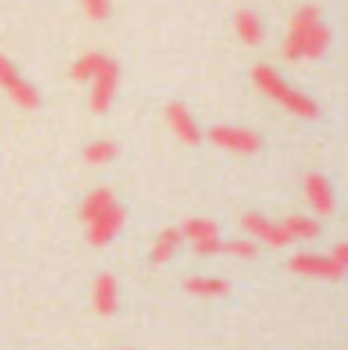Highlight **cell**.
<instances>
[{
  "instance_id": "7402d4cb",
  "label": "cell",
  "mask_w": 348,
  "mask_h": 350,
  "mask_svg": "<svg viewBox=\"0 0 348 350\" xmlns=\"http://www.w3.org/2000/svg\"><path fill=\"white\" fill-rule=\"evenodd\" d=\"M199 256H214V253H223V244L220 241H205V244H192Z\"/></svg>"
},
{
  "instance_id": "5b68a950",
  "label": "cell",
  "mask_w": 348,
  "mask_h": 350,
  "mask_svg": "<svg viewBox=\"0 0 348 350\" xmlns=\"http://www.w3.org/2000/svg\"><path fill=\"white\" fill-rule=\"evenodd\" d=\"M208 137L214 140L217 146H223V150L229 152H260V146H263V140H260L257 131H247V128H238V125H214L208 131Z\"/></svg>"
},
{
  "instance_id": "ac0fdd59",
  "label": "cell",
  "mask_w": 348,
  "mask_h": 350,
  "mask_svg": "<svg viewBox=\"0 0 348 350\" xmlns=\"http://www.w3.org/2000/svg\"><path fill=\"white\" fill-rule=\"evenodd\" d=\"M116 144L113 140H95V144H89L86 146V152H83V159L89 161V165H107V161H113L116 159Z\"/></svg>"
},
{
  "instance_id": "2e32d148",
  "label": "cell",
  "mask_w": 348,
  "mask_h": 350,
  "mask_svg": "<svg viewBox=\"0 0 348 350\" xmlns=\"http://www.w3.org/2000/svg\"><path fill=\"white\" fill-rule=\"evenodd\" d=\"M184 238H190L192 244H205V241H220V228L211 219H186L180 228Z\"/></svg>"
},
{
  "instance_id": "44dd1931",
  "label": "cell",
  "mask_w": 348,
  "mask_h": 350,
  "mask_svg": "<svg viewBox=\"0 0 348 350\" xmlns=\"http://www.w3.org/2000/svg\"><path fill=\"white\" fill-rule=\"evenodd\" d=\"M86 6V16L95 18V22H104L110 16V0H83Z\"/></svg>"
},
{
  "instance_id": "9a60e30c",
  "label": "cell",
  "mask_w": 348,
  "mask_h": 350,
  "mask_svg": "<svg viewBox=\"0 0 348 350\" xmlns=\"http://www.w3.org/2000/svg\"><path fill=\"white\" fill-rule=\"evenodd\" d=\"M287 234H290V241H314L321 238V223L318 219H309V217H290L281 223Z\"/></svg>"
},
{
  "instance_id": "30bf717a",
  "label": "cell",
  "mask_w": 348,
  "mask_h": 350,
  "mask_svg": "<svg viewBox=\"0 0 348 350\" xmlns=\"http://www.w3.org/2000/svg\"><path fill=\"white\" fill-rule=\"evenodd\" d=\"M165 116H169V125L171 131L177 134L184 144H199L202 140V131H199L196 119H192V113L186 110V104H169V110H165Z\"/></svg>"
},
{
  "instance_id": "603a6c76",
  "label": "cell",
  "mask_w": 348,
  "mask_h": 350,
  "mask_svg": "<svg viewBox=\"0 0 348 350\" xmlns=\"http://www.w3.org/2000/svg\"><path fill=\"white\" fill-rule=\"evenodd\" d=\"M330 259H333V262H336V265H343V268H348V244H336V247H333Z\"/></svg>"
},
{
  "instance_id": "ffe728a7",
  "label": "cell",
  "mask_w": 348,
  "mask_h": 350,
  "mask_svg": "<svg viewBox=\"0 0 348 350\" xmlns=\"http://www.w3.org/2000/svg\"><path fill=\"white\" fill-rule=\"evenodd\" d=\"M223 253H229V256H238V259H257V244L253 241H226L223 244Z\"/></svg>"
},
{
  "instance_id": "5bb4252c",
  "label": "cell",
  "mask_w": 348,
  "mask_h": 350,
  "mask_svg": "<svg viewBox=\"0 0 348 350\" xmlns=\"http://www.w3.org/2000/svg\"><path fill=\"white\" fill-rule=\"evenodd\" d=\"M116 204V198H113V192L110 189H95V192H89L86 195V201H83V207H79V217L86 219V223H92L95 217H101V213L107 211V207H113Z\"/></svg>"
},
{
  "instance_id": "ba28073f",
  "label": "cell",
  "mask_w": 348,
  "mask_h": 350,
  "mask_svg": "<svg viewBox=\"0 0 348 350\" xmlns=\"http://www.w3.org/2000/svg\"><path fill=\"white\" fill-rule=\"evenodd\" d=\"M306 195H309V204L314 207L318 217H333L336 213V192H333V183L324 174H309L306 177Z\"/></svg>"
},
{
  "instance_id": "8992f818",
  "label": "cell",
  "mask_w": 348,
  "mask_h": 350,
  "mask_svg": "<svg viewBox=\"0 0 348 350\" xmlns=\"http://www.w3.org/2000/svg\"><path fill=\"white\" fill-rule=\"evenodd\" d=\"M290 271L293 274H303V278H324V280H339L345 274L343 265L330 259V256H321V253H299L290 259Z\"/></svg>"
},
{
  "instance_id": "277c9868",
  "label": "cell",
  "mask_w": 348,
  "mask_h": 350,
  "mask_svg": "<svg viewBox=\"0 0 348 350\" xmlns=\"http://www.w3.org/2000/svg\"><path fill=\"white\" fill-rule=\"evenodd\" d=\"M116 85H119V64L113 62V58H101V64H98L95 77H92V110L95 113H107L113 104V98H116Z\"/></svg>"
},
{
  "instance_id": "7a4b0ae2",
  "label": "cell",
  "mask_w": 348,
  "mask_h": 350,
  "mask_svg": "<svg viewBox=\"0 0 348 350\" xmlns=\"http://www.w3.org/2000/svg\"><path fill=\"white\" fill-rule=\"evenodd\" d=\"M253 83H257V89L263 92V95H269V98H275L278 104H284L293 116L318 119V104H314L309 95H303L299 89H290V85L281 79V73L275 70V67L257 64L253 67Z\"/></svg>"
},
{
  "instance_id": "4fadbf2b",
  "label": "cell",
  "mask_w": 348,
  "mask_h": 350,
  "mask_svg": "<svg viewBox=\"0 0 348 350\" xmlns=\"http://www.w3.org/2000/svg\"><path fill=\"white\" fill-rule=\"evenodd\" d=\"M236 33L245 46H260L263 43V22H260L257 12L251 10H242L236 16Z\"/></svg>"
},
{
  "instance_id": "3957f363",
  "label": "cell",
  "mask_w": 348,
  "mask_h": 350,
  "mask_svg": "<svg viewBox=\"0 0 348 350\" xmlns=\"http://www.w3.org/2000/svg\"><path fill=\"white\" fill-rule=\"evenodd\" d=\"M0 89L16 100L18 107H25V110H37L40 107V92L16 70V64L6 55H0Z\"/></svg>"
},
{
  "instance_id": "e0dca14e",
  "label": "cell",
  "mask_w": 348,
  "mask_h": 350,
  "mask_svg": "<svg viewBox=\"0 0 348 350\" xmlns=\"http://www.w3.org/2000/svg\"><path fill=\"white\" fill-rule=\"evenodd\" d=\"M186 293L202 295V299H217V295L229 293V284L220 278H190L186 280Z\"/></svg>"
},
{
  "instance_id": "8fae6325",
  "label": "cell",
  "mask_w": 348,
  "mask_h": 350,
  "mask_svg": "<svg viewBox=\"0 0 348 350\" xmlns=\"http://www.w3.org/2000/svg\"><path fill=\"white\" fill-rule=\"evenodd\" d=\"M116 278L113 274H98L95 286H92V305H95L98 314H104V317H110L113 311H116Z\"/></svg>"
},
{
  "instance_id": "7c38bea8",
  "label": "cell",
  "mask_w": 348,
  "mask_h": 350,
  "mask_svg": "<svg viewBox=\"0 0 348 350\" xmlns=\"http://www.w3.org/2000/svg\"><path fill=\"white\" fill-rule=\"evenodd\" d=\"M180 244H184L180 228H162V232H159V238H156V244H153L150 259L156 262V265H165V262H169L171 256L180 250Z\"/></svg>"
},
{
  "instance_id": "6da1fadb",
  "label": "cell",
  "mask_w": 348,
  "mask_h": 350,
  "mask_svg": "<svg viewBox=\"0 0 348 350\" xmlns=\"http://www.w3.org/2000/svg\"><path fill=\"white\" fill-rule=\"evenodd\" d=\"M333 43V31L321 18V6L309 3L299 6L290 18V31L284 40V58L297 62V58H324V52Z\"/></svg>"
},
{
  "instance_id": "9c48e42d",
  "label": "cell",
  "mask_w": 348,
  "mask_h": 350,
  "mask_svg": "<svg viewBox=\"0 0 348 350\" xmlns=\"http://www.w3.org/2000/svg\"><path fill=\"white\" fill-rule=\"evenodd\" d=\"M242 226H245V232H247V234H253V238L266 241V244L275 247V250H281V247H287V244H293L290 234H287L284 228L275 226V223H269V219L260 217V213H245Z\"/></svg>"
},
{
  "instance_id": "52a82bcc",
  "label": "cell",
  "mask_w": 348,
  "mask_h": 350,
  "mask_svg": "<svg viewBox=\"0 0 348 350\" xmlns=\"http://www.w3.org/2000/svg\"><path fill=\"white\" fill-rule=\"evenodd\" d=\"M123 226H125V211H123V207H119V204L107 207L101 217H95L89 223V244H95V247L110 244V241L119 234V228H123Z\"/></svg>"
},
{
  "instance_id": "d6986e66",
  "label": "cell",
  "mask_w": 348,
  "mask_h": 350,
  "mask_svg": "<svg viewBox=\"0 0 348 350\" xmlns=\"http://www.w3.org/2000/svg\"><path fill=\"white\" fill-rule=\"evenodd\" d=\"M101 58H104L101 52H86V55L77 58V64L71 67V77L79 79V83H83V79H92L98 70V64H101Z\"/></svg>"
}]
</instances>
